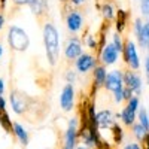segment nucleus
Here are the masks:
<instances>
[{"mask_svg": "<svg viewBox=\"0 0 149 149\" xmlns=\"http://www.w3.org/2000/svg\"><path fill=\"white\" fill-rule=\"evenodd\" d=\"M102 15H103L104 21H109V22L116 17L115 8H113V5H112V2H104L103 3V6H102Z\"/></svg>", "mask_w": 149, "mask_h": 149, "instance_id": "aec40b11", "label": "nucleus"}, {"mask_svg": "<svg viewBox=\"0 0 149 149\" xmlns=\"http://www.w3.org/2000/svg\"><path fill=\"white\" fill-rule=\"evenodd\" d=\"M60 2H63V3L66 5V3H70V0H60Z\"/></svg>", "mask_w": 149, "mask_h": 149, "instance_id": "79ce46f5", "label": "nucleus"}, {"mask_svg": "<svg viewBox=\"0 0 149 149\" xmlns=\"http://www.w3.org/2000/svg\"><path fill=\"white\" fill-rule=\"evenodd\" d=\"M82 40L76 36H72L67 39L66 46H64V57L69 61H76L81 55H82Z\"/></svg>", "mask_w": 149, "mask_h": 149, "instance_id": "0eeeda50", "label": "nucleus"}, {"mask_svg": "<svg viewBox=\"0 0 149 149\" xmlns=\"http://www.w3.org/2000/svg\"><path fill=\"white\" fill-rule=\"evenodd\" d=\"M66 81H67V84L73 85V82L76 81V72L74 70H67L66 72Z\"/></svg>", "mask_w": 149, "mask_h": 149, "instance_id": "c85d7f7f", "label": "nucleus"}, {"mask_svg": "<svg viewBox=\"0 0 149 149\" xmlns=\"http://www.w3.org/2000/svg\"><path fill=\"white\" fill-rule=\"evenodd\" d=\"M148 84H149V74H148Z\"/></svg>", "mask_w": 149, "mask_h": 149, "instance_id": "37998d69", "label": "nucleus"}, {"mask_svg": "<svg viewBox=\"0 0 149 149\" xmlns=\"http://www.w3.org/2000/svg\"><path fill=\"white\" fill-rule=\"evenodd\" d=\"M6 2H8V0H0V9H5V6H6Z\"/></svg>", "mask_w": 149, "mask_h": 149, "instance_id": "58836bf2", "label": "nucleus"}, {"mask_svg": "<svg viewBox=\"0 0 149 149\" xmlns=\"http://www.w3.org/2000/svg\"><path fill=\"white\" fill-rule=\"evenodd\" d=\"M79 140V118L74 116L69 121V125L64 131V148L74 149Z\"/></svg>", "mask_w": 149, "mask_h": 149, "instance_id": "39448f33", "label": "nucleus"}, {"mask_svg": "<svg viewBox=\"0 0 149 149\" xmlns=\"http://www.w3.org/2000/svg\"><path fill=\"white\" fill-rule=\"evenodd\" d=\"M124 72L122 70H112L107 73V78H106V82H104V88L110 93H116V91H121L124 90Z\"/></svg>", "mask_w": 149, "mask_h": 149, "instance_id": "6e6552de", "label": "nucleus"}, {"mask_svg": "<svg viewBox=\"0 0 149 149\" xmlns=\"http://www.w3.org/2000/svg\"><path fill=\"white\" fill-rule=\"evenodd\" d=\"M95 119H97V124H98V128L100 130H106V128L110 130L112 127H113V124L116 122L110 109H103L100 112H97Z\"/></svg>", "mask_w": 149, "mask_h": 149, "instance_id": "2eb2a0df", "label": "nucleus"}, {"mask_svg": "<svg viewBox=\"0 0 149 149\" xmlns=\"http://www.w3.org/2000/svg\"><path fill=\"white\" fill-rule=\"evenodd\" d=\"M131 133H133L134 137L137 139V142H145V139L148 137V130L142 125L140 122H136L131 127Z\"/></svg>", "mask_w": 149, "mask_h": 149, "instance_id": "6ab92c4d", "label": "nucleus"}, {"mask_svg": "<svg viewBox=\"0 0 149 149\" xmlns=\"http://www.w3.org/2000/svg\"><path fill=\"white\" fill-rule=\"evenodd\" d=\"M3 91H5V82H3V79H0V95L3 94Z\"/></svg>", "mask_w": 149, "mask_h": 149, "instance_id": "e433bc0d", "label": "nucleus"}, {"mask_svg": "<svg viewBox=\"0 0 149 149\" xmlns=\"http://www.w3.org/2000/svg\"><path fill=\"white\" fill-rule=\"evenodd\" d=\"M60 106L64 112H70L74 106V88L72 84L63 86V91L60 95Z\"/></svg>", "mask_w": 149, "mask_h": 149, "instance_id": "9b49d317", "label": "nucleus"}, {"mask_svg": "<svg viewBox=\"0 0 149 149\" xmlns=\"http://www.w3.org/2000/svg\"><path fill=\"white\" fill-rule=\"evenodd\" d=\"M118 57H119V52L116 51V48L113 46V43H107L103 48L102 54L98 55V58H100L103 66H112V64H115L116 61H118Z\"/></svg>", "mask_w": 149, "mask_h": 149, "instance_id": "ddd939ff", "label": "nucleus"}, {"mask_svg": "<svg viewBox=\"0 0 149 149\" xmlns=\"http://www.w3.org/2000/svg\"><path fill=\"white\" fill-rule=\"evenodd\" d=\"M8 43L10 46V49L18 52L26 51L30 45V37L27 34L26 30H22L18 26H10L8 30Z\"/></svg>", "mask_w": 149, "mask_h": 149, "instance_id": "f03ea898", "label": "nucleus"}, {"mask_svg": "<svg viewBox=\"0 0 149 149\" xmlns=\"http://www.w3.org/2000/svg\"><path fill=\"white\" fill-rule=\"evenodd\" d=\"M85 43H86V46H88V48L95 49V51H97V48H98V40L95 39L93 34H86V36H85Z\"/></svg>", "mask_w": 149, "mask_h": 149, "instance_id": "a878e982", "label": "nucleus"}, {"mask_svg": "<svg viewBox=\"0 0 149 149\" xmlns=\"http://www.w3.org/2000/svg\"><path fill=\"white\" fill-rule=\"evenodd\" d=\"M148 49H149V43H148Z\"/></svg>", "mask_w": 149, "mask_h": 149, "instance_id": "49530a36", "label": "nucleus"}, {"mask_svg": "<svg viewBox=\"0 0 149 149\" xmlns=\"http://www.w3.org/2000/svg\"><path fill=\"white\" fill-rule=\"evenodd\" d=\"M124 61L128 66L130 70H139L140 69V58L137 54V48L133 40H125V46H124Z\"/></svg>", "mask_w": 149, "mask_h": 149, "instance_id": "423d86ee", "label": "nucleus"}, {"mask_svg": "<svg viewBox=\"0 0 149 149\" xmlns=\"http://www.w3.org/2000/svg\"><path fill=\"white\" fill-rule=\"evenodd\" d=\"M12 2H14V5L15 6H24V5H30L31 3V0H12Z\"/></svg>", "mask_w": 149, "mask_h": 149, "instance_id": "2f4dec72", "label": "nucleus"}, {"mask_svg": "<svg viewBox=\"0 0 149 149\" xmlns=\"http://www.w3.org/2000/svg\"><path fill=\"white\" fill-rule=\"evenodd\" d=\"M107 78V72H106V66L103 64H97L93 70V81H94V88L98 90L100 86H104Z\"/></svg>", "mask_w": 149, "mask_h": 149, "instance_id": "dca6fc26", "label": "nucleus"}, {"mask_svg": "<svg viewBox=\"0 0 149 149\" xmlns=\"http://www.w3.org/2000/svg\"><path fill=\"white\" fill-rule=\"evenodd\" d=\"M3 27H5V15L0 12V30H2Z\"/></svg>", "mask_w": 149, "mask_h": 149, "instance_id": "c9c22d12", "label": "nucleus"}, {"mask_svg": "<svg viewBox=\"0 0 149 149\" xmlns=\"http://www.w3.org/2000/svg\"><path fill=\"white\" fill-rule=\"evenodd\" d=\"M143 149H149V136L145 139V142H143Z\"/></svg>", "mask_w": 149, "mask_h": 149, "instance_id": "4c0bfd02", "label": "nucleus"}, {"mask_svg": "<svg viewBox=\"0 0 149 149\" xmlns=\"http://www.w3.org/2000/svg\"><path fill=\"white\" fill-rule=\"evenodd\" d=\"M2 54H3V46H2V43H0V57H2Z\"/></svg>", "mask_w": 149, "mask_h": 149, "instance_id": "a19ab883", "label": "nucleus"}, {"mask_svg": "<svg viewBox=\"0 0 149 149\" xmlns=\"http://www.w3.org/2000/svg\"><path fill=\"white\" fill-rule=\"evenodd\" d=\"M97 66V57H94L93 54L84 52L76 61H74V67H76L78 73H88L90 70H94V67Z\"/></svg>", "mask_w": 149, "mask_h": 149, "instance_id": "9d476101", "label": "nucleus"}, {"mask_svg": "<svg viewBox=\"0 0 149 149\" xmlns=\"http://www.w3.org/2000/svg\"><path fill=\"white\" fill-rule=\"evenodd\" d=\"M70 3H72L73 6H81V5L85 3V0H70Z\"/></svg>", "mask_w": 149, "mask_h": 149, "instance_id": "72a5a7b5", "label": "nucleus"}, {"mask_svg": "<svg viewBox=\"0 0 149 149\" xmlns=\"http://www.w3.org/2000/svg\"><path fill=\"white\" fill-rule=\"evenodd\" d=\"M127 19H128V12L124 9L116 10V31L121 34L127 27Z\"/></svg>", "mask_w": 149, "mask_h": 149, "instance_id": "a211bd4d", "label": "nucleus"}, {"mask_svg": "<svg viewBox=\"0 0 149 149\" xmlns=\"http://www.w3.org/2000/svg\"><path fill=\"white\" fill-rule=\"evenodd\" d=\"M140 10L145 17H149V0H140Z\"/></svg>", "mask_w": 149, "mask_h": 149, "instance_id": "cd10ccee", "label": "nucleus"}, {"mask_svg": "<svg viewBox=\"0 0 149 149\" xmlns=\"http://www.w3.org/2000/svg\"><path fill=\"white\" fill-rule=\"evenodd\" d=\"M61 149H67V148H64V146H63V148H61Z\"/></svg>", "mask_w": 149, "mask_h": 149, "instance_id": "c03bdc74", "label": "nucleus"}, {"mask_svg": "<svg viewBox=\"0 0 149 149\" xmlns=\"http://www.w3.org/2000/svg\"><path fill=\"white\" fill-rule=\"evenodd\" d=\"M112 131V137H113V143H116V145H119V143H122V139H124V128L119 125L118 122H115L113 124V127L110 128Z\"/></svg>", "mask_w": 149, "mask_h": 149, "instance_id": "4be33fe9", "label": "nucleus"}, {"mask_svg": "<svg viewBox=\"0 0 149 149\" xmlns=\"http://www.w3.org/2000/svg\"><path fill=\"white\" fill-rule=\"evenodd\" d=\"M29 8L31 9V12L36 15V18L40 22L45 21V18L48 17L49 12V3L48 0H31V3L29 5Z\"/></svg>", "mask_w": 149, "mask_h": 149, "instance_id": "4468645a", "label": "nucleus"}, {"mask_svg": "<svg viewBox=\"0 0 149 149\" xmlns=\"http://www.w3.org/2000/svg\"><path fill=\"white\" fill-rule=\"evenodd\" d=\"M137 119H139V122L142 124L146 130H149V115H148V110H146L145 107H140V109H139Z\"/></svg>", "mask_w": 149, "mask_h": 149, "instance_id": "393cba45", "label": "nucleus"}, {"mask_svg": "<svg viewBox=\"0 0 149 149\" xmlns=\"http://www.w3.org/2000/svg\"><path fill=\"white\" fill-rule=\"evenodd\" d=\"M148 136H149V130H148Z\"/></svg>", "mask_w": 149, "mask_h": 149, "instance_id": "a18cd8bd", "label": "nucleus"}, {"mask_svg": "<svg viewBox=\"0 0 149 149\" xmlns=\"http://www.w3.org/2000/svg\"><path fill=\"white\" fill-rule=\"evenodd\" d=\"M124 85L127 86L128 90L133 91V94L137 97L140 95L142 93V78H140V74L139 73H136L134 70H124Z\"/></svg>", "mask_w": 149, "mask_h": 149, "instance_id": "1a4fd4ad", "label": "nucleus"}, {"mask_svg": "<svg viewBox=\"0 0 149 149\" xmlns=\"http://www.w3.org/2000/svg\"><path fill=\"white\" fill-rule=\"evenodd\" d=\"M143 26H145V22H143V21H142L140 18L134 19V24H133V30H134V34H136V37H139V36L142 34Z\"/></svg>", "mask_w": 149, "mask_h": 149, "instance_id": "bb28decb", "label": "nucleus"}, {"mask_svg": "<svg viewBox=\"0 0 149 149\" xmlns=\"http://www.w3.org/2000/svg\"><path fill=\"white\" fill-rule=\"evenodd\" d=\"M0 125H2V128L5 131L14 133V122H12V119L9 118L8 112H2V113H0Z\"/></svg>", "mask_w": 149, "mask_h": 149, "instance_id": "412c9836", "label": "nucleus"}, {"mask_svg": "<svg viewBox=\"0 0 149 149\" xmlns=\"http://www.w3.org/2000/svg\"><path fill=\"white\" fill-rule=\"evenodd\" d=\"M66 26H67V30L70 33H78L82 26H84V17L81 14V10L78 9H72L69 14L66 15Z\"/></svg>", "mask_w": 149, "mask_h": 149, "instance_id": "f8f14e48", "label": "nucleus"}, {"mask_svg": "<svg viewBox=\"0 0 149 149\" xmlns=\"http://www.w3.org/2000/svg\"><path fill=\"white\" fill-rule=\"evenodd\" d=\"M43 43L48 63L51 66H55L60 58V36L55 26L48 21L43 24Z\"/></svg>", "mask_w": 149, "mask_h": 149, "instance_id": "f257e3e1", "label": "nucleus"}, {"mask_svg": "<svg viewBox=\"0 0 149 149\" xmlns=\"http://www.w3.org/2000/svg\"><path fill=\"white\" fill-rule=\"evenodd\" d=\"M6 112V100L3 98V95H0V113Z\"/></svg>", "mask_w": 149, "mask_h": 149, "instance_id": "473e14b6", "label": "nucleus"}, {"mask_svg": "<svg viewBox=\"0 0 149 149\" xmlns=\"http://www.w3.org/2000/svg\"><path fill=\"white\" fill-rule=\"evenodd\" d=\"M9 100L12 104V110L15 112L17 115H29V110H34L33 107V98H30L29 95L22 94L18 90H12Z\"/></svg>", "mask_w": 149, "mask_h": 149, "instance_id": "7ed1b4c3", "label": "nucleus"}, {"mask_svg": "<svg viewBox=\"0 0 149 149\" xmlns=\"http://www.w3.org/2000/svg\"><path fill=\"white\" fill-rule=\"evenodd\" d=\"M133 97H134L133 91H131V90H128L127 86H124V100H127V102H130V100H131Z\"/></svg>", "mask_w": 149, "mask_h": 149, "instance_id": "7c9ffc66", "label": "nucleus"}, {"mask_svg": "<svg viewBox=\"0 0 149 149\" xmlns=\"http://www.w3.org/2000/svg\"><path fill=\"white\" fill-rule=\"evenodd\" d=\"M14 134H15V137L19 140L21 145H24V146L29 145V133H27L26 128L21 125V124L14 122Z\"/></svg>", "mask_w": 149, "mask_h": 149, "instance_id": "f3484780", "label": "nucleus"}, {"mask_svg": "<svg viewBox=\"0 0 149 149\" xmlns=\"http://www.w3.org/2000/svg\"><path fill=\"white\" fill-rule=\"evenodd\" d=\"M145 72H146V74H149V55L145 60Z\"/></svg>", "mask_w": 149, "mask_h": 149, "instance_id": "f704fd0d", "label": "nucleus"}, {"mask_svg": "<svg viewBox=\"0 0 149 149\" xmlns=\"http://www.w3.org/2000/svg\"><path fill=\"white\" fill-rule=\"evenodd\" d=\"M139 109H140V100H139V97L134 95L130 102H127V106L124 107L119 113H116V118H119L125 127L131 128L136 124V119H137Z\"/></svg>", "mask_w": 149, "mask_h": 149, "instance_id": "20e7f679", "label": "nucleus"}, {"mask_svg": "<svg viewBox=\"0 0 149 149\" xmlns=\"http://www.w3.org/2000/svg\"><path fill=\"white\" fill-rule=\"evenodd\" d=\"M112 43H113V46L116 48V51H118L119 54L124 52V46H125V42H122V37H121V34H119L118 31L112 34Z\"/></svg>", "mask_w": 149, "mask_h": 149, "instance_id": "b1692460", "label": "nucleus"}, {"mask_svg": "<svg viewBox=\"0 0 149 149\" xmlns=\"http://www.w3.org/2000/svg\"><path fill=\"white\" fill-rule=\"evenodd\" d=\"M74 149H90V148H88V146H85V145H78Z\"/></svg>", "mask_w": 149, "mask_h": 149, "instance_id": "ea45409f", "label": "nucleus"}, {"mask_svg": "<svg viewBox=\"0 0 149 149\" xmlns=\"http://www.w3.org/2000/svg\"><path fill=\"white\" fill-rule=\"evenodd\" d=\"M137 40H139L140 46H145V48H148V43H149V19L145 22L143 30H142V34L137 37Z\"/></svg>", "mask_w": 149, "mask_h": 149, "instance_id": "5701e85b", "label": "nucleus"}, {"mask_svg": "<svg viewBox=\"0 0 149 149\" xmlns=\"http://www.w3.org/2000/svg\"><path fill=\"white\" fill-rule=\"evenodd\" d=\"M122 149H143L137 142H128V143H125L122 146Z\"/></svg>", "mask_w": 149, "mask_h": 149, "instance_id": "c756f323", "label": "nucleus"}]
</instances>
